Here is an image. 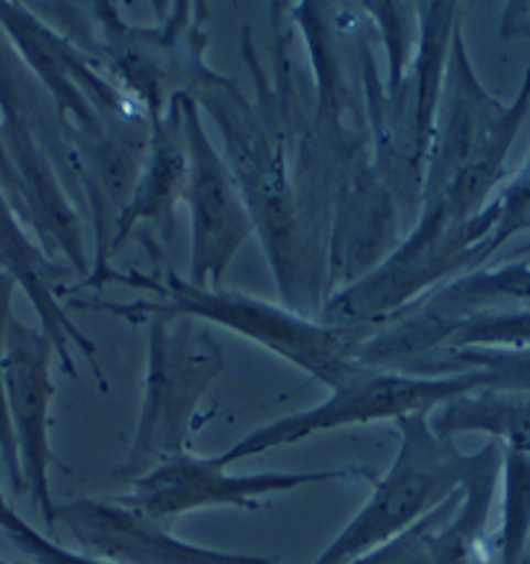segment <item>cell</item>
Segmentation results:
<instances>
[{
    "label": "cell",
    "mask_w": 530,
    "mask_h": 564,
    "mask_svg": "<svg viewBox=\"0 0 530 564\" xmlns=\"http://www.w3.org/2000/svg\"><path fill=\"white\" fill-rule=\"evenodd\" d=\"M107 281L147 289L154 296L136 302L76 300V305L105 310V313L118 315L133 325L147 323L149 317H191V321L206 325H221L231 334L286 359L296 370L331 390L361 370L357 365V349L372 334L367 328L325 325L315 317L294 313L286 305H273V302L231 292L224 286H195L191 279L180 276L172 265H164V269L154 265V273H120L110 265L89 286H105Z\"/></svg>",
    "instance_id": "1"
},
{
    "label": "cell",
    "mask_w": 530,
    "mask_h": 564,
    "mask_svg": "<svg viewBox=\"0 0 530 564\" xmlns=\"http://www.w3.org/2000/svg\"><path fill=\"white\" fill-rule=\"evenodd\" d=\"M0 141L17 175V216L50 258L63 256L82 281L91 273L76 191L68 130L50 94L0 29Z\"/></svg>",
    "instance_id": "2"
},
{
    "label": "cell",
    "mask_w": 530,
    "mask_h": 564,
    "mask_svg": "<svg viewBox=\"0 0 530 564\" xmlns=\"http://www.w3.org/2000/svg\"><path fill=\"white\" fill-rule=\"evenodd\" d=\"M147 378L133 443L118 468L133 484L151 468L187 453L198 406L224 372V351L210 325L191 317H149Z\"/></svg>",
    "instance_id": "3"
},
{
    "label": "cell",
    "mask_w": 530,
    "mask_h": 564,
    "mask_svg": "<svg viewBox=\"0 0 530 564\" xmlns=\"http://www.w3.org/2000/svg\"><path fill=\"white\" fill-rule=\"evenodd\" d=\"M396 426L401 435L396 460L375 481L365 508L312 564H348L403 536L455 497L474 471L476 453H461L455 440L434 435L430 414L403 416Z\"/></svg>",
    "instance_id": "4"
},
{
    "label": "cell",
    "mask_w": 530,
    "mask_h": 564,
    "mask_svg": "<svg viewBox=\"0 0 530 564\" xmlns=\"http://www.w3.org/2000/svg\"><path fill=\"white\" fill-rule=\"evenodd\" d=\"M484 388V378L478 372H455V375H405L390 370H369L361 367L346 382L331 390L323 403L307 411H296L292 416L275 419V422L258 426L256 432L239 440L216 455L224 468L235 466L237 460L252 458V455L271 453L275 447L296 445L302 440L333 432L340 426L375 424V422H398L403 416L432 414L442 403L453 398Z\"/></svg>",
    "instance_id": "5"
},
{
    "label": "cell",
    "mask_w": 530,
    "mask_h": 564,
    "mask_svg": "<svg viewBox=\"0 0 530 564\" xmlns=\"http://www.w3.org/2000/svg\"><path fill=\"white\" fill-rule=\"evenodd\" d=\"M528 110L530 68L526 70V82H522L515 102L505 107L478 82L474 65H470L466 40L457 26L453 45H450L437 120H434L430 151H426L421 206L437 198L457 172L474 162L476 156H482L486 149H491L494 143L518 139Z\"/></svg>",
    "instance_id": "6"
},
{
    "label": "cell",
    "mask_w": 530,
    "mask_h": 564,
    "mask_svg": "<svg viewBox=\"0 0 530 564\" xmlns=\"http://www.w3.org/2000/svg\"><path fill=\"white\" fill-rule=\"evenodd\" d=\"M187 149V183L183 200L191 212V279L195 286H221L224 273L256 231L250 208L227 159L208 139L201 107L180 94Z\"/></svg>",
    "instance_id": "7"
},
{
    "label": "cell",
    "mask_w": 530,
    "mask_h": 564,
    "mask_svg": "<svg viewBox=\"0 0 530 564\" xmlns=\"http://www.w3.org/2000/svg\"><path fill=\"white\" fill-rule=\"evenodd\" d=\"M351 468L331 471H263V474H229L210 458L183 453L177 458L151 468L133 481L130 495L120 497L122 505L170 528L177 518L210 508L258 510L266 497L289 495V491L312 487V484L351 479Z\"/></svg>",
    "instance_id": "8"
},
{
    "label": "cell",
    "mask_w": 530,
    "mask_h": 564,
    "mask_svg": "<svg viewBox=\"0 0 530 564\" xmlns=\"http://www.w3.org/2000/svg\"><path fill=\"white\" fill-rule=\"evenodd\" d=\"M53 357V338L13 315L3 357L6 403H9L24 491L32 497V505L40 510L50 531H55L57 525V502L50 491V468L55 463L53 445H50V409L55 398L53 370H50Z\"/></svg>",
    "instance_id": "9"
},
{
    "label": "cell",
    "mask_w": 530,
    "mask_h": 564,
    "mask_svg": "<svg viewBox=\"0 0 530 564\" xmlns=\"http://www.w3.org/2000/svg\"><path fill=\"white\" fill-rule=\"evenodd\" d=\"M55 523L76 541V552L105 564H286L271 556L187 544L120 500L84 497L57 505Z\"/></svg>",
    "instance_id": "10"
},
{
    "label": "cell",
    "mask_w": 530,
    "mask_h": 564,
    "mask_svg": "<svg viewBox=\"0 0 530 564\" xmlns=\"http://www.w3.org/2000/svg\"><path fill=\"white\" fill-rule=\"evenodd\" d=\"M0 271L9 273L17 281V286L24 289L29 302L37 310L40 328L53 338L55 357L61 361L63 370L71 378H76V349L89 361L94 378L99 380L101 390H107L97 344L76 328L68 310H65L63 300L68 296V286L63 284V279L68 276V269L57 265V260L50 258L40 248V242L26 235V227L21 224L17 212H13L3 187H0Z\"/></svg>",
    "instance_id": "11"
},
{
    "label": "cell",
    "mask_w": 530,
    "mask_h": 564,
    "mask_svg": "<svg viewBox=\"0 0 530 564\" xmlns=\"http://www.w3.org/2000/svg\"><path fill=\"white\" fill-rule=\"evenodd\" d=\"M185 183L187 149L183 135V107H180V97H174L162 118L151 120L147 159L138 172L133 193L115 224L110 258L126 245L138 224H154L170 237L174 229V208L183 200Z\"/></svg>",
    "instance_id": "12"
},
{
    "label": "cell",
    "mask_w": 530,
    "mask_h": 564,
    "mask_svg": "<svg viewBox=\"0 0 530 564\" xmlns=\"http://www.w3.org/2000/svg\"><path fill=\"white\" fill-rule=\"evenodd\" d=\"M502 453L505 447L491 440L476 451V466L463 484L461 502L430 536L432 564H497L486 525L502 476Z\"/></svg>",
    "instance_id": "13"
},
{
    "label": "cell",
    "mask_w": 530,
    "mask_h": 564,
    "mask_svg": "<svg viewBox=\"0 0 530 564\" xmlns=\"http://www.w3.org/2000/svg\"><path fill=\"white\" fill-rule=\"evenodd\" d=\"M434 435L455 440L457 435H486L505 451L530 458V393L478 388L442 403L430 414Z\"/></svg>",
    "instance_id": "14"
},
{
    "label": "cell",
    "mask_w": 530,
    "mask_h": 564,
    "mask_svg": "<svg viewBox=\"0 0 530 564\" xmlns=\"http://www.w3.org/2000/svg\"><path fill=\"white\" fill-rule=\"evenodd\" d=\"M494 307H530V265L526 260L497 263V269L447 281L405 307V315L421 323H445Z\"/></svg>",
    "instance_id": "15"
},
{
    "label": "cell",
    "mask_w": 530,
    "mask_h": 564,
    "mask_svg": "<svg viewBox=\"0 0 530 564\" xmlns=\"http://www.w3.org/2000/svg\"><path fill=\"white\" fill-rule=\"evenodd\" d=\"M502 523L491 536L497 564H522L530 546V458L502 453Z\"/></svg>",
    "instance_id": "16"
},
{
    "label": "cell",
    "mask_w": 530,
    "mask_h": 564,
    "mask_svg": "<svg viewBox=\"0 0 530 564\" xmlns=\"http://www.w3.org/2000/svg\"><path fill=\"white\" fill-rule=\"evenodd\" d=\"M478 372L484 388L530 393V346L526 349H457L426 361L417 375L437 378V375Z\"/></svg>",
    "instance_id": "17"
},
{
    "label": "cell",
    "mask_w": 530,
    "mask_h": 564,
    "mask_svg": "<svg viewBox=\"0 0 530 564\" xmlns=\"http://www.w3.org/2000/svg\"><path fill=\"white\" fill-rule=\"evenodd\" d=\"M0 531L9 536V541L17 546L19 562L17 564H99L97 560H89L82 552L57 544V541L42 536L34 525H29L6 495L0 491Z\"/></svg>",
    "instance_id": "18"
},
{
    "label": "cell",
    "mask_w": 530,
    "mask_h": 564,
    "mask_svg": "<svg viewBox=\"0 0 530 564\" xmlns=\"http://www.w3.org/2000/svg\"><path fill=\"white\" fill-rule=\"evenodd\" d=\"M463 489L457 491L455 497H450L447 502H442L437 510L430 512L421 523H417L411 531H405L403 536H398L388 544L372 549V552L357 556L354 562L348 564H432V554H430V536L432 531L437 528L442 520L450 518L461 502Z\"/></svg>",
    "instance_id": "19"
},
{
    "label": "cell",
    "mask_w": 530,
    "mask_h": 564,
    "mask_svg": "<svg viewBox=\"0 0 530 564\" xmlns=\"http://www.w3.org/2000/svg\"><path fill=\"white\" fill-rule=\"evenodd\" d=\"M494 208H497V224H494L489 240V258H497V252L505 248L512 237L522 235L530 221V154L526 164L499 187L494 195Z\"/></svg>",
    "instance_id": "20"
},
{
    "label": "cell",
    "mask_w": 530,
    "mask_h": 564,
    "mask_svg": "<svg viewBox=\"0 0 530 564\" xmlns=\"http://www.w3.org/2000/svg\"><path fill=\"white\" fill-rule=\"evenodd\" d=\"M13 292H17V281L9 273L0 271V463L6 468V479L13 497L24 495V479H21L17 440H13L9 403H6V382H3V357H6V336H9V323L13 317Z\"/></svg>",
    "instance_id": "21"
},
{
    "label": "cell",
    "mask_w": 530,
    "mask_h": 564,
    "mask_svg": "<svg viewBox=\"0 0 530 564\" xmlns=\"http://www.w3.org/2000/svg\"><path fill=\"white\" fill-rule=\"evenodd\" d=\"M515 34H528L530 37V3L507 6L502 21V37L510 40Z\"/></svg>",
    "instance_id": "22"
},
{
    "label": "cell",
    "mask_w": 530,
    "mask_h": 564,
    "mask_svg": "<svg viewBox=\"0 0 530 564\" xmlns=\"http://www.w3.org/2000/svg\"><path fill=\"white\" fill-rule=\"evenodd\" d=\"M526 231H530V221H528V229ZM526 258H530V237L522 245H518V248L502 252L499 263H510V260H526Z\"/></svg>",
    "instance_id": "23"
},
{
    "label": "cell",
    "mask_w": 530,
    "mask_h": 564,
    "mask_svg": "<svg viewBox=\"0 0 530 564\" xmlns=\"http://www.w3.org/2000/svg\"><path fill=\"white\" fill-rule=\"evenodd\" d=\"M522 564H530V546H528V554H526V562H522Z\"/></svg>",
    "instance_id": "24"
},
{
    "label": "cell",
    "mask_w": 530,
    "mask_h": 564,
    "mask_svg": "<svg viewBox=\"0 0 530 564\" xmlns=\"http://www.w3.org/2000/svg\"><path fill=\"white\" fill-rule=\"evenodd\" d=\"M0 564H13V562H6V560H0Z\"/></svg>",
    "instance_id": "25"
}]
</instances>
